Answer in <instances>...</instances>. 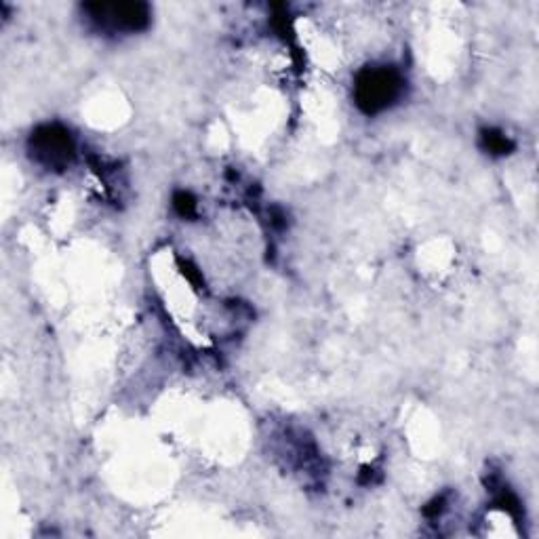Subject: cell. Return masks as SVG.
Masks as SVG:
<instances>
[{
    "label": "cell",
    "instance_id": "obj_1",
    "mask_svg": "<svg viewBox=\"0 0 539 539\" xmlns=\"http://www.w3.org/2000/svg\"><path fill=\"white\" fill-rule=\"evenodd\" d=\"M398 91H401V81L392 70H369L358 78L356 97L367 112H377L390 106Z\"/></svg>",
    "mask_w": 539,
    "mask_h": 539
},
{
    "label": "cell",
    "instance_id": "obj_2",
    "mask_svg": "<svg viewBox=\"0 0 539 539\" xmlns=\"http://www.w3.org/2000/svg\"><path fill=\"white\" fill-rule=\"evenodd\" d=\"M34 152L47 165L57 167V165L68 163V158L72 154V146H70V139L64 131H57V129L49 127L43 133H38Z\"/></svg>",
    "mask_w": 539,
    "mask_h": 539
}]
</instances>
